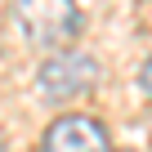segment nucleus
Instances as JSON below:
<instances>
[{
	"mask_svg": "<svg viewBox=\"0 0 152 152\" xmlns=\"http://www.w3.org/2000/svg\"><path fill=\"white\" fill-rule=\"evenodd\" d=\"M14 27L31 49L58 54L81 36L76 0H14Z\"/></svg>",
	"mask_w": 152,
	"mask_h": 152,
	"instance_id": "nucleus-1",
	"label": "nucleus"
},
{
	"mask_svg": "<svg viewBox=\"0 0 152 152\" xmlns=\"http://www.w3.org/2000/svg\"><path fill=\"white\" fill-rule=\"evenodd\" d=\"M99 76H103L99 58L76 54V49H58V54H49V58L40 63V72H36V94L49 99V103H67V99L90 94V90L99 85Z\"/></svg>",
	"mask_w": 152,
	"mask_h": 152,
	"instance_id": "nucleus-2",
	"label": "nucleus"
},
{
	"mask_svg": "<svg viewBox=\"0 0 152 152\" xmlns=\"http://www.w3.org/2000/svg\"><path fill=\"white\" fill-rule=\"evenodd\" d=\"M40 152H112V139H107V130L94 116L72 112V116H58L45 130Z\"/></svg>",
	"mask_w": 152,
	"mask_h": 152,
	"instance_id": "nucleus-3",
	"label": "nucleus"
},
{
	"mask_svg": "<svg viewBox=\"0 0 152 152\" xmlns=\"http://www.w3.org/2000/svg\"><path fill=\"white\" fill-rule=\"evenodd\" d=\"M139 85H143V94H152V54H148L143 67H139Z\"/></svg>",
	"mask_w": 152,
	"mask_h": 152,
	"instance_id": "nucleus-4",
	"label": "nucleus"
}]
</instances>
